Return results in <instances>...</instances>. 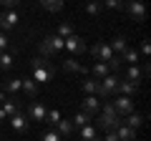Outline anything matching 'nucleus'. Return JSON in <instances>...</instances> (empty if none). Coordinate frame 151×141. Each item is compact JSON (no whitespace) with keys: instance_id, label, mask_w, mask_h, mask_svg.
<instances>
[{"instance_id":"nucleus-6","label":"nucleus","mask_w":151,"mask_h":141,"mask_svg":"<svg viewBox=\"0 0 151 141\" xmlns=\"http://www.w3.org/2000/svg\"><path fill=\"white\" fill-rule=\"evenodd\" d=\"M113 111L119 116H129V114H134V101H131L129 96H119L116 101H113Z\"/></svg>"},{"instance_id":"nucleus-43","label":"nucleus","mask_w":151,"mask_h":141,"mask_svg":"<svg viewBox=\"0 0 151 141\" xmlns=\"http://www.w3.org/2000/svg\"><path fill=\"white\" fill-rule=\"evenodd\" d=\"M0 5H3V0H0Z\"/></svg>"},{"instance_id":"nucleus-14","label":"nucleus","mask_w":151,"mask_h":141,"mask_svg":"<svg viewBox=\"0 0 151 141\" xmlns=\"http://www.w3.org/2000/svg\"><path fill=\"white\" fill-rule=\"evenodd\" d=\"M83 111L86 114H91V116H96V111L101 109V101H96V96H88V98H83Z\"/></svg>"},{"instance_id":"nucleus-34","label":"nucleus","mask_w":151,"mask_h":141,"mask_svg":"<svg viewBox=\"0 0 151 141\" xmlns=\"http://www.w3.org/2000/svg\"><path fill=\"white\" fill-rule=\"evenodd\" d=\"M55 35H58V38H68V35H73V30H70V25H60L58 28V33H55Z\"/></svg>"},{"instance_id":"nucleus-28","label":"nucleus","mask_w":151,"mask_h":141,"mask_svg":"<svg viewBox=\"0 0 151 141\" xmlns=\"http://www.w3.org/2000/svg\"><path fill=\"white\" fill-rule=\"evenodd\" d=\"M93 136H96V126H93V124H86V126H81V139H83V141L93 139Z\"/></svg>"},{"instance_id":"nucleus-36","label":"nucleus","mask_w":151,"mask_h":141,"mask_svg":"<svg viewBox=\"0 0 151 141\" xmlns=\"http://www.w3.org/2000/svg\"><path fill=\"white\" fill-rule=\"evenodd\" d=\"M3 50H8V35L0 30V53H3Z\"/></svg>"},{"instance_id":"nucleus-27","label":"nucleus","mask_w":151,"mask_h":141,"mask_svg":"<svg viewBox=\"0 0 151 141\" xmlns=\"http://www.w3.org/2000/svg\"><path fill=\"white\" fill-rule=\"evenodd\" d=\"M121 60H129L131 65H136V63H139V53H136L134 48H126V50H124V55H121Z\"/></svg>"},{"instance_id":"nucleus-40","label":"nucleus","mask_w":151,"mask_h":141,"mask_svg":"<svg viewBox=\"0 0 151 141\" xmlns=\"http://www.w3.org/2000/svg\"><path fill=\"white\" fill-rule=\"evenodd\" d=\"M5 119H8V116H5V111L0 109V124H3V121H5Z\"/></svg>"},{"instance_id":"nucleus-33","label":"nucleus","mask_w":151,"mask_h":141,"mask_svg":"<svg viewBox=\"0 0 151 141\" xmlns=\"http://www.w3.org/2000/svg\"><path fill=\"white\" fill-rule=\"evenodd\" d=\"M96 78H86V81H83V91L86 93H96Z\"/></svg>"},{"instance_id":"nucleus-37","label":"nucleus","mask_w":151,"mask_h":141,"mask_svg":"<svg viewBox=\"0 0 151 141\" xmlns=\"http://www.w3.org/2000/svg\"><path fill=\"white\" fill-rule=\"evenodd\" d=\"M20 3V0H3V5L8 8V10H15V5Z\"/></svg>"},{"instance_id":"nucleus-35","label":"nucleus","mask_w":151,"mask_h":141,"mask_svg":"<svg viewBox=\"0 0 151 141\" xmlns=\"http://www.w3.org/2000/svg\"><path fill=\"white\" fill-rule=\"evenodd\" d=\"M43 141H60V134L58 131H48V134L43 136Z\"/></svg>"},{"instance_id":"nucleus-31","label":"nucleus","mask_w":151,"mask_h":141,"mask_svg":"<svg viewBox=\"0 0 151 141\" xmlns=\"http://www.w3.org/2000/svg\"><path fill=\"white\" fill-rule=\"evenodd\" d=\"M3 88H5V91H10V93L20 91V78H10V81H5V83H3Z\"/></svg>"},{"instance_id":"nucleus-29","label":"nucleus","mask_w":151,"mask_h":141,"mask_svg":"<svg viewBox=\"0 0 151 141\" xmlns=\"http://www.w3.org/2000/svg\"><path fill=\"white\" fill-rule=\"evenodd\" d=\"M101 5L111 8V10H121V8H126V0H101Z\"/></svg>"},{"instance_id":"nucleus-12","label":"nucleus","mask_w":151,"mask_h":141,"mask_svg":"<svg viewBox=\"0 0 151 141\" xmlns=\"http://www.w3.org/2000/svg\"><path fill=\"white\" fill-rule=\"evenodd\" d=\"M20 88L25 91L28 98H35L38 96V83L33 81V78H20Z\"/></svg>"},{"instance_id":"nucleus-20","label":"nucleus","mask_w":151,"mask_h":141,"mask_svg":"<svg viewBox=\"0 0 151 141\" xmlns=\"http://www.w3.org/2000/svg\"><path fill=\"white\" fill-rule=\"evenodd\" d=\"M3 111H5V116H15V114H20V103L18 101H3Z\"/></svg>"},{"instance_id":"nucleus-23","label":"nucleus","mask_w":151,"mask_h":141,"mask_svg":"<svg viewBox=\"0 0 151 141\" xmlns=\"http://www.w3.org/2000/svg\"><path fill=\"white\" fill-rule=\"evenodd\" d=\"M0 68H3V70H10L13 68V53H8V50L0 53Z\"/></svg>"},{"instance_id":"nucleus-24","label":"nucleus","mask_w":151,"mask_h":141,"mask_svg":"<svg viewBox=\"0 0 151 141\" xmlns=\"http://www.w3.org/2000/svg\"><path fill=\"white\" fill-rule=\"evenodd\" d=\"M40 5H43L45 10L55 13V10H60V8H63V0H40Z\"/></svg>"},{"instance_id":"nucleus-15","label":"nucleus","mask_w":151,"mask_h":141,"mask_svg":"<svg viewBox=\"0 0 151 141\" xmlns=\"http://www.w3.org/2000/svg\"><path fill=\"white\" fill-rule=\"evenodd\" d=\"M63 70H65V73H73V70H76V73H86V68H83L76 58H63Z\"/></svg>"},{"instance_id":"nucleus-10","label":"nucleus","mask_w":151,"mask_h":141,"mask_svg":"<svg viewBox=\"0 0 151 141\" xmlns=\"http://www.w3.org/2000/svg\"><path fill=\"white\" fill-rule=\"evenodd\" d=\"M136 83H131V81H126V78H119V83H116V91L121 93V96H129L131 98V93H136Z\"/></svg>"},{"instance_id":"nucleus-42","label":"nucleus","mask_w":151,"mask_h":141,"mask_svg":"<svg viewBox=\"0 0 151 141\" xmlns=\"http://www.w3.org/2000/svg\"><path fill=\"white\" fill-rule=\"evenodd\" d=\"M88 141H101V139H98V136H93V139H88Z\"/></svg>"},{"instance_id":"nucleus-32","label":"nucleus","mask_w":151,"mask_h":141,"mask_svg":"<svg viewBox=\"0 0 151 141\" xmlns=\"http://www.w3.org/2000/svg\"><path fill=\"white\" fill-rule=\"evenodd\" d=\"M106 65H108V70H116V73H119V68H121V65H124V60H121V55L116 53V55H113V58L108 60Z\"/></svg>"},{"instance_id":"nucleus-2","label":"nucleus","mask_w":151,"mask_h":141,"mask_svg":"<svg viewBox=\"0 0 151 141\" xmlns=\"http://www.w3.org/2000/svg\"><path fill=\"white\" fill-rule=\"evenodd\" d=\"M30 68H33V81L35 83H48L53 81V65H50L48 58L38 55V58L30 60Z\"/></svg>"},{"instance_id":"nucleus-44","label":"nucleus","mask_w":151,"mask_h":141,"mask_svg":"<svg viewBox=\"0 0 151 141\" xmlns=\"http://www.w3.org/2000/svg\"><path fill=\"white\" fill-rule=\"evenodd\" d=\"M126 3H129V0H126Z\"/></svg>"},{"instance_id":"nucleus-11","label":"nucleus","mask_w":151,"mask_h":141,"mask_svg":"<svg viewBox=\"0 0 151 141\" xmlns=\"http://www.w3.org/2000/svg\"><path fill=\"white\" fill-rule=\"evenodd\" d=\"M116 136H119V141H136V129L121 124L119 129H116Z\"/></svg>"},{"instance_id":"nucleus-5","label":"nucleus","mask_w":151,"mask_h":141,"mask_svg":"<svg viewBox=\"0 0 151 141\" xmlns=\"http://www.w3.org/2000/svg\"><path fill=\"white\" fill-rule=\"evenodd\" d=\"M63 48H68L70 53H83V50H88V45H86V40L81 38V35H68V38L63 40Z\"/></svg>"},{"instance_id":"nucleus-21","label":"nucleus","mask_w":151,"mask_h":141,"mask_svg":"<svg viewBox=\"0 0 151 141\" xmlns=\"http://www.w3.org/2000/svg\"><path fill=\"white\" fill-rule=\"evenodd\" d=\"M93 119H96V116H91V114H86V111H81V114H76L70 121H73V126H86V124H91Z\"/></svg>"},{"instance_id":"nucleus-8","label":"nucleus","mask_w":151,"mask_h":141,"mask_svg":"<svg viewBox=\"0 0 151 141\" xmlns=\"http://www.w3.org/2000/svg\"><path fill=\"white\" fill-rule=\"evenodd\" d=\"M126 8H129L131 18H134L136 23H141V20L146 18V8H144V3H141V0H129V3H126Z\"/></svg>"},{"instance_id":"nucleus-19","label":"nucleus","mask_w":151,"mask_h":141,"mask_svg":"<svg viewBox=\"0 0 151 141\" xmlns=\"http://www.w3.org/2000/svg\"><path fill=\"white\" fill-rule=\"evenodd\" d=\"M91 73H93V78H98V81H101V78H106L111 70H108V65H106V63H93Z\"/></svg>"},{"instance_id":"nucleus-18","label":"nucleus","mask_w":151,"mask_h":141,"mask_svg":"<svg viewBox=\"0 0 151 141\" xmlns=\"http://www.w3.org/2000/svg\"><path fill=\"white\" fill-rule=\"evenodd\" d=\"M141 68L139 65H129V70H126V81H131V83H136V86H139V81H141Z\"/></svg>"},{"instance_id":"nucleus-1","label":"nucleus","mask_w":151,"mask_h":141,"mask_svg":"<svg viewBox=\"0 0 151 141\" xmlns=\"http://www.w3.org/2000/svg\"><path fill=\"white\" fill-rule=\"evenodd\" d=\"M93 121H96V129H103L106 134L116 131L121 124H124V121H121V116L113 111V103H106V106H103V114L98 116V119H93Z\"/></svg>"},{"instance_id":"nucleus-41","label":"nucleus","mask_w":151,"mask_h":141,"mask_svg":"<svg viewBox=\"0 0 151 141\" xmlns=\"http://www.w3.org/2000/svg\"><path fill=\"white\" fill-rule=\"evenodd\" d=\"M3 101H5V91H0V103H3Z\"/></svg>"},{"instance_id":"nucleus-4","label":"nucleus","mask_w":151,"mask_h":141,"mask_svg":"<svg viewBox=\"0 0 151 141\" xmlns=\"http://www.w3.org/2000/svg\"><path fill=\"white\" fill-rule=\"evenodd\" d=\"M116 83H119V76H111V73H108L106 78H101V81L96 83L98 98H111L113 93H116Z\"/></svg>"},{"instance_id":"nucleus-38","label":"nucleus","mask_w":151,"mask_h":141,"mask_svg":"<svg viewBox=\"0 0 151 141\" xmlns=\"http://www.w3.org/2000/svg\"><path fill=\"white\" fill-rule=\"evenodd\" d=\"M149 50H151V45H149V40H144V43H141V53H144V55H149Z\"/></svg>"},{"instance_id":"nucleus-39","label":"nucleus","mask_w":151,"mask_h":141,"mask_svg":"<svg viewBox=\"0 0 151 141\" xmlns=\"http://www.w3.org/2000/svg\"><path fill=\"white\" fill-rule=\"evenodd\" d=\"M103 141H119V136H116V131H111V134H106V139Z\"/></svg>"},{"instance_id":"nucleus-3","label":"nucleus","mask_w":151,"mask_h":141,"mask_svg":"<svg viewBox=\"0 0 151 141\" xmlns=\"http://www.w3.org/2000/svg\"><path fill=\"white\" fill-rule=\"evenodd\" d=\"M38 48H40V55H43V58H48V55L63 50V38H58V35H45Z\"/></svg>"},{"instance_id":"nucleus-7","label":"nucleus","mask_w":151,"mask_h":141,"mask_svg":"<svg viewBox=\"0 0 151 141\" xmlns=\"http://www.w3.org/2000/svg\"><path fill=\"white\" fill-rule=\"evenodd\" d=\"M91 55H93L96 60H101V63H108V60H111L116 53H113L106 43H98V45H93V48H91Z\"/></svg>"},{"instance_id":"nucleus-25","label":"nucleus","mask_w":151,"mask_h":141,"mask_svg":"<svg viewBox=\"0 0 151 141\" xmlns=\"http://www.w3.org/2000/svg\"><path fill=\"white\" fill-rule=\"evenodd\" d=\"M58 121H60V111H45V124H50L55 129V126H58Z\"/></svg>"},{"instance_id":"nucleus-30","label":"nucleus","mask_w":151,"mask_h":141,"mask_svg":"<svg viewBox=\"0 0 151 141\" xmlns=\"http://www.w3.org/2000/svg\"><path fill=\"white\" fill-rule=\"evenodd\" d=\"M101 0H91V3H88V5H86V13H88V15H98V13H101Z\"/></svg>"},{"instance_id":"nucleus-17","label":"nucleus","mask_w":151,"mask_h":141,"mask_svg":"<svg viewBox=\"0 0 151 141\" xmlns=\"http://www.w3.org/2000/svg\"><path fill=\"white\" fill-rule=\"evenodd\" d=\"M15 23H18V13H15V10H8V13H5V18H0V25L5 28V30L15 28Z\"/></svg>"},{"instance_id":"nucleus-22","label":"nucleus","mask_w":151,"mask_h":141,"mask_svg":"<svg viewBox=\"0 0 151 141\" xmlns=\"http://www.w3.org/2000/svg\"><path fill=\"white\" fill-rule=\"evenodd\" d=\"M55 129H58V134H60V136H70V134H73V129H76V126H73V121H70V119H68V121H63V119H60Z\"/></svg>"},{"instance_id":"nucleus-9","label":"nucleus","mask_w":151,"mask_h":141,"mask_svg":"<svg viewBox=\"0 0 151 141\" xmlns=\"http://www.w3.org/2000/svg\"><path fill=\"white\" fill-rule=\"evenodd\" d=\"M45 106L40 101H33L30 106H28V119H33V121H45Z\"/></svg>"},{"instance_id":"nucleus-26","label":"nucleus","mask_w":151,"mask_h":141,"mask_svg":"<svg viewBox=\"0 0 151 141\" xmlns=\"http://www.w3.org/2000/svg\"><path fill=\"white\" fill-rule=\"evenodd\" d=\"M141 124H144V116H141V114H129V119H126V126H131V129H139Z\"/></svg>"},{"instance_id":"nucleus-16","label":"nucleus","mask_w":151,"mask_h":141,"mask_svg":"<svg viewBox=\"0 0 151 141\" xmlns=\"http://www.w3.org/2000/svg\"><path fill=\"white\" fill-rule=\"evenodd\" d=\"M108 48H111L113 53H124V50L129 48V40H126L124 35H116V38H113L111 43H108Z\"/></svg>"},{"instance_id":"nucleus-13","label":"nucleus","mask_w":151,"mask_h":141,"mask_svg":"<svg viewBox=\"0 0 151 141\" xmlns=\"http://www.w3.org/2000/svg\"><path fill=\"white\" fill-rule=\"evenodd\" d=\"M10 126L18 131V134H25L28 131V119L23 114H15V116H10Z\"/></svg>"}]
</instances>
